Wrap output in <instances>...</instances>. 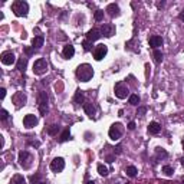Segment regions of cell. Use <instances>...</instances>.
<instances>
[{
	"mask_svg": "<svg viewBox=\"0 0 184 184\" xmlns=\"http://www.w3.org/2000/svg\"><path fill=\"white\" fill-rule=\"evenodd\" d=\"M48 102H49L48 94L46 92H39L38 104H39V112H40V115H46V112H48Z\"/></svg>",
	"mask_w": 184,
	"mask_h": 184,
	"instance_id": "obj_3",
	"label": "cell"
},
{
	"mask_svg": "<svg viewBox=\"0 0 184 184\" xmlns=\"http://www.w3.org/2000/svg\"><path fill=\"white\" fill-rule=\"evenodd\" d=\"M122 124H119V122H117V124H112L111 125V128H109L108 131V135L109 138L112 141H118L121 137H122Z\"/></svg>",
	"mask_w": 184,
	"mask_h": 184,
	"instance_id": "obj_4",
	"label": "cell"
},
{
	"mask_svg": "<svg viewBox=\"0 0 184 184\" xmlns=\"http://www.w3.org/2000/svg\"><path fill=\"white\" fill-rule=\"evenodd\" d=\"M183 148H184V140H183Z\"/></svg>",
	"mask_w": 184,
	"mask_h": 184,
	"instance_id": "obj_46",
	"label": "cell"
},
{
	"mask_svg": "<svg viewBox=\"0 0 184 184\" xmlns=\"http://www.w3.org/2000/svg\"><path fill=\"white\" fill-rule=\"evenodd\" d=\"M83 109L89 118H95V107L92 105L91 102H85L83 104Z\"/></svg>",
	"mask_w": 184,
	"mask_h": 184,
	"instance_id": "obj_19",
	"label": "cell"
},
{
	"mask_svg": "<svg viewBox=\"0 0 184 184\" xmlns=\"http://www.w3.org/2000/svg\"><path fill=\"white\" fill-rule=\"evenodd\" d=\"M10 184H26V180H25L22 174H16V175H13Z\"/></svg>",
	"mask_w": 184,
	"mask_h": 184,
	"instance_id": "obj_22",
	"label": "cell"
},
{
	"mask_svg": "<svg viewBox=\"0 0 184 184\" xmlns=\"http://www.w3.org/2000/svg\"><path fill=\"white\" fill-rule=\"evenodd\" d=\"M105 12H107L111 17L119 16V7H118V5H115V3H111V5L107 6V10Z\"/></svg>",
	"mask_w": 184,
	"mask_h": 184,
	"instance_id": "obj_15",
	"label": "cell"
},
{
	"mask_svg": "<svg viewBox=\"0 0 184 184\" xmlns=\"http://www.w3.org/2000/svg\"><path fill=\"white\" fill-rule=\"evenodd\" d=\"M58 131H59V127L58 125H49L48 127V134L49 135H56L58 134Z\"/></svg>",
	"mask_w": 184,
	"mask_h": 184,
	"instance_id": "obj_27",
	"label": "cell"
},
{
	"mask_svg": "<svg viewBox=\"0 0 184 184\" xmlns=\"http://www.w3.org/2000/svg\"><path fill=\"white\" fill-rule=\"evenodd\" d=\"M128 102L131 104V105H138L140 104V97L137 95V94H132V95H130V98H128Z\"/></svg>",
	"mask_w": 184,
	"mask_h": 184,
	"instance_id": "obj_25",
	"label": "cell"
},
{
	"mask_svg": "<svg viewBox=\"0 0 184 184\" xmlns=\"http://www.w3.org/2000/svg\"><path fill=\"white\" fill-rule=\"evenodd\" d=\"M181 164H183V165H184V158H183V160H181Z\"/></svg>",
	"mask_w": 184,
	"mask_h": 184,
	"instance_id": "obj_45",
	"label": "cell"
},
{
	"mask_svg": "<svg viewBox=\"0 0 184 184\" xmlns=\"http://www.w3.org/2000/svg\"><path fill=\"white\" fill-rule=\"evenodd\" d=\"M87 184H95V183H94V181H88Z\"/></svg>",
	"mask_w": 184,
	"mask_h": 184,
	"instance_id": "obj_44",
	"label": "cell"
},
{
	"mask_svg": "<svg viewBox=\"0 0 184 184\" xmlns=\"http://www.w3.org/2000/svg\"><path fill=\"white\" fill-rule=\"evenodd\" d=\"M73 101H75L76 104H82V102H83V94H82V91H76Z\"/></svg>",
	"mask_w": 184,
	"mask_h": 184,
	"instance_id": "obj_30",
	"label": "cell"
},
{
	"mask_svg": "<svg viewBox=\"0 0 184 184\" xmlns=\"http://www.w3.org/2000/svg\"><path fill=\"white\" fill-rule=\"evenodd\" d=\"M5 97H6V89L2 88V89H0V99H5Z\"/></svg>",
	"mask_w": 184,
	"mask_h": 184,
	"instance_id": "obj_37",
	"label": "cell"
},
{
	"mask_svg": "<svg viewBox=\"0 0 184 184\" xmlns=\"http://www.w3.org/2000/svg\"><path fill=\"white\" fill-rule=\"evenodd\" d=\"M101 33H102L104 36H107V38H111V36L115 35V27L112 26V25H102Z\"/></svg>",
	"mask_w": 184,
	"mask_h": 184,
	"instance_id": "obj_14",
	"label": "cell"
},
{
	"mask_svg": "<svg viewBox=\"0 0 184 184\" xmlns=\"http://www.w3.org/2000/svg\"><path fill=\"white\" fill-rule=\"evenodd\" d=\"M43 42H45L43 36H36V38H33V40H32L33 49H39V48H42V46H43Z\"/></svg>",
	"mask_w": 184,
	"mask_h": 184,
	"instance_id": "obj_20",
	"label": "cell"
},
{
	"mask_svg": "<svg viewBox=\"0 0 184 184\" xmlns=\"http://www.w3.org/2000/svg\"><path fill=\"white\" fill-rule=\"evenodd\" d=\"M161 45H162V38H161V36H151V38H150V46L154 48V50L158 49Z\"/></svg>",
	"mask_w": 184,
	"mask_h": 184,
	"instance_id": "obj_18",
	"label": "cell"
},
{
	"mask_svg": "<svg viewBox=\"0 0 184 184\" xmlns=\"http://www.w3.org/2000/svg\"><path fill=\"white\" fill-rule=\"evenodd\" d=\"M94 17H95L97 22H101V20L104 19V10H97L95 12V15H94Z\"/></svg>",
	"mask_w": 184,
	"mask_h": 184,
	"instance_id": "obj_32",
	"label": "cell"
},
{
	"mask_svg": "<svg viewBox=\"0 0 184 184\" xmlns=\"http://www.w3.org/2000/svg\"><path fill=\"white\" fill-rule=\"evenodd\" d=\"M39 177H40L39 174H35V175H32V177H30V181H32V184H38L39 183Z\"/></svg>",
	"mask_w": 184,
	"mask_h": 184,
	"instance_id": "obj_36",
	"label": "cell"
},
{
	"mask_svg": "<svg viewBox=\"0 0 184 184\" xmlns=\"http://www.w3.org/2000/svg\"><path fill=\"white\" fill-rule=\"evenodd\" d=\"M155 152H157L158 157H161V158H167L168 157L167 151H164V150H162V148H160V147H158V148H155Z\"/></svg>",
	"mask_w": 184,
	"mask_h": 184,
	"instance_id": "obj_31",
	"label": "cell"
},
{
	"mask_svg": "<svg viewBox=\"0 0 184 184\" xmlns=\"http://www.w3.org/2000/svg\"><path fill=\"white\" fill-rule=\"evenodd\" d=\"M147 112V108L145 107H140V108L137 109V115H138V117H142V115L145 114Z\"/></svg>",
	"mask_w": 184,
	"mask_h": 184,
	"instance_id": "obj_34",
	"label": "cell"
},
{
	"mask_svg": "<svg viewBox=\"0 0 184 184\" xmlns=\"http://www.w3.org/2000/svg\"><path fill=\"white\" fill-rule=\"evenodd\" d=\"M32 161H33L32 154H29L27 151L19 152V164H20V167L27 170V168H30V165H32Z\"/></svg>",
	"mask_w": 184,
	"mask_h": 184,
	"instance_id": "obj_5",
	"label": "cell"
},
{
	"mask_svg": "<svg viewBox=\"0 0 184 184\" xmlns=\"http://www.w3.org/2000/svg\"><path fill=\"white\" fill-rule=\"evenodd\" d=\"M26 66H27V58H20V59L17 60V70L25 72L26 70Z\"/></svg>",
	"mask_w": 184,
	"mask_h": 184,
	"instance_id": "obj_21",
	"label": "cell"
},
{
	"mask_svg": "<svg viewBox=\"0 0 184 184\" xmlns=\"http://www.w3.org/2000/svg\"><path fill=\"white\" fill-rule=\"evenodd\" d=\"M162 173L165 174V175H168V177H171L174 174V168L171 167V165H164V167H162Z\"/></svg>",
	"mask_w": 184,
	"mask_h": 184,
	"instance_id": "obj_28",
	"label": "cell"
},
{
	"mask_svg": "<svg viewBox=\"0 0 184 184\" xmlns=\"http://www.w3.org/2000/svg\"><path fill=\"white\" fill-rule=\"evenodd\" d=\"M62 55H63L65 59H70L75 55V48L72 45H66L65 48H63V50H62Z\"/></svg>",
	"mask_w": 184,
	"mask_h": 184,
	"instance_id": "obj_16",
	"label": "cell"
},
{
	"mask_svg": "<svg viewBox=\"0 0 184 184\" xmlns=\"http://www.w3.org/2000/svg\"><path fill=\"white\" fill-rule=\"evenodd\" d=\"M46 70H48V62L45 59H38L35 63H33V73H36V75H43Z\"/></svg>",
	"mask_w": 184,
	"mask_h": 184,
	"instance_id": "obj_7",
	"label": "cell"
},
{
	"mask_svg": "<svg viewBox=\"0 0 184 184\" xmlns=\"http://www.w3.org/2000/svg\"><path fill=\"white\" fill-rule=\"evenodd\" d=\"M0 118H2V121H6V119L9 118V112L6 111V109H2V112H0Z\"/></svg>",
	"mask_w": 184,
	"mask_h": 184,
	"instance_id": "obj_35",
	"label": "cell"
},
{
	"mask_svg": "<svg viewBox=\"0 0 184 184\" xmlns=\"http://www.w3.org/2000/svg\"><path fill=\"white\" fill-rule=\"evenodd\" d=\"M183 184H184V180H183Z\"/></svg>",
	"mask_w": 184,
	"mask_h": 184,
	"instance_id": "obj_47",
	"label": "cell"
},
{
	"mask_svg": "<svg viewBox=\"0 0 184 184\" xmlns=\"http://www.w3.org/2000/svg\"><path fill=\"white\" fill-rule=\"evenodd\" d=\"M12 10L15 12V15L19 17H25L27 16V12H29V5L23 0H17L12 5Z\"/></svg>",
	"mask_w": 184,
	"mask_h": 184,
	"instance_id": "obj_2",
	"label": "cell"
},
{
	"mask_svg": "<svg viewBox=\"0 0 184 184\" xmlns=\"http://www.w3.org/2000/svg\"><path fill=\"white\" fill-rule=\"evenodd\" d=\"M179 19H180V20H183V22H184V10H183V12H180Z\"/></svg>",
	"mask_w": 184,
	"mask_h": 184,
	"instance_id": "obj_40",
	"label": "cell"
},
{
	"mask_svg": "<svg viewBox=\"0 0 184 184\" xmlns=\"http://www.w3.org/2000/svg\"><path fill=\"white\" fill-rule=\"evenodd\" d=\"M98 173H99V175H102V177H107L108 175V168L105 167L104 164H98Z\"/></svg>",
	"mask_w": 184,
	"mask_h": 184,
	"instance_id": "obj_26",
	"label": "cell"
},
{
	"mask_svg": "<svg viewBox=\"0 0 184 184\" xmlns=\"http://www.w3.org/2000/svg\"><path fill=\"white\" fill-rule=\"evenodd\" d=\"M0 59H2V63H3V65H13V63L16 62L15 53H13V52H10V50H7V52H3Z\"/></svg>",
	"mask_w": 184,
	"mask_h": 184,
	"instance_id": "obj_10",
	"label": "cell"
},
{
	"mask_svg": "<svg viewBox=\"0 0 184 184\" xmlns=\"http://www.w3.org/2000/svg\"><path fill=\"white\" fill-rule=\"evenodd\" d=\"M69 138H70V131H69V128H65V130H63V132L60 134L59 141H60V142H65V141H68Z\"/></svg>",
	"mask_w": 184,
	"mask_h": 184,
	"instance_id": "obj_24",
	"label": "cell"
},
{
	"mask_svg": "<svg viewBox=\"0 0 184 184\" xmlns=\"http://www.w3.org/2000/svg\"><path fill=\"white\" fill-rule=\"evenodd\" d=\"M107 160H108V162H112V161H114V157H112V155H109V157H107Z\"/></svg>",
	"mask_w": 184,
	"mask_h": 184,
	"instance_id": "obj_41",
	"label": "cell"
},
{
	"mask_svg": "<svg viewBox=\"0 0 184 184\" xmlns=\"http://www.w3.org/2000/svg\"><path fill=\"white\" fill-rule=\"evenodd\" d=\"M128 130H135V122L134 121H131L130 124H128Z\"/></svg>",
	"mask_w": 184,
	"mask_h": 184,
	"instance_id": "obj_38",
	"label": "cell"
},
{
	"mask_svg": "<svg viewBox=\"0 0 184 184\" xmlns=\"http://www.w3.org/2000/svg\"><path fill=\"white\" fill-rule=\"evenodd\" d=\"M36 124H38V118H36V115L27 114L26 117L23 118V125H25L26 128H33Z\"/></svg>",
	"mask_w": 184,
	"mask_h": 184,
	"instance_id": "obj_11",
	"label": "cell"
},
{
	"mask_svg": "<svg viewBox=\"0 0 184 184\" xmlns=\"http://www.w3.org/2000/svg\"><path fill=\"white\" fill-rule=\"evenodd\" d=\"M38 184H46V183H45V181H39Z\"/></svg>",
	"mask_w": 184,
	"mask_h": 184,
	"instance_id": "obj_43",
	"label": "cell"
},
{
	"mask_svg": "<svg viewBox=\"0 0 184 184\" xmlns=\"http://www.w3.org/2000/svg\"><path fill=\"white\" fill-rule=\"evenodd\" d=\"M125 173H127L128 177H135L137 173H138V170H137V167H134V165H128V167L125 168Z\"/></svg>",
	"mask_w": 184,
	"mask_h": 184,
	"instance_id": "obj_23",
	"label": "cell"
},
{
	"mask_svg": "<svg viewBox=\"0 0 184 184\" xmlns=\"http://www.w3.org/2000/svg\"><path fill=\"white\" fill-rule=\"evenodd\" d=\"M154 60H155V63H161L162 62V53L158 50V49L154 50Z\"/></svg>",
	"mask_w": 184,
	"mask_h": 184,
	"instance_id": "obj_29",
	"label": "cell"
},
{
	"mask_svg": "<svg viewBox=\"0 0 184 184\" xmlns=\"http://www.w3.org/2000/svg\"><path fill=\"white\" fill-rule=\"evenodd\" d=\"M63 168H65V160L62 157L53 158V161L50 162V170L53 173H60V171H63Z\"/></svg>",
	"mask_w": 184,
	"mask_h": 184,
	"instance_id": "obj_8",
	"label": "cell"
},
{
	"mask_svg": "<svg viewBox=\"0 0 184 184\" xmlns=\"http://www.w3.org/2000/svg\"><path fill=\"white\" fill-rule=\"evenodd\" d=\"M101 36H102V33H101L99 29H91V30L87 33V40H89V42H95V40H98Z\"/></svg>",
	"mask_w": 184,
	"mask_h": 184,
	"instance_id": "obj_13",
	"label": "cell"
},
{
	"mask_svg": "<svg viewBox=\"0 0 184 184\" xmlns=\"http://www.w3.org/2000/svg\"><path fill=\"white\" fill-rule=\"evenodd\" d=\"M122 152V150H121V147H117V154H121Z\"/></svg>",
	"mask_w": 184,
	"mask_h": 184,
	"instance_id": "obj_42",
	"label": "cell"
},
{
	"mask_svg": "<svg viewBox=\"0 0 184 184\" xmlns=\"http://www.w3.org/2000/svg\"><path fill=\"white\" fill-rule=\"evenodd\" d=\"M76 76L81 82H88L94 76V69L89 63H82L76 68Z\"/></svg>",
	"mask_w": 184,
	"mask_h": 184,
	"instance_id": "obj_1",
	"label": "cell"
},
{
	"mask_svg": "<svg viewBox=\"0 0 184 184\" xmlns=\"http://www.w3.org/2000/svg\"><path fill=\"white\" fill-rule=\"evenodd\" d=\"M82 46H83V49H85L87 52L92 50V42H89V40H83V43H82Z\"/></svg>",
	"mask_w": 184,
	"mask_h": 184,
	"instance_id": "obj_33",
	"label": "cell"
},
{
	"mask_svg": "<svg viewBox=\"0 0 184 184\" xmlns=\"http://www.w3.org/2000/svg\"><path fill=\"white\" fill-rule=\"evenodd\" d=\"M13 104L16 105L17 108H20L22 105L26 104V95H25L23 92H17L16 95L13 97Z\"/></svg>",
	"mask_w": 184,
	"mask_h": 184,
	"instance_id": "obj_12",
	"label": "cell"
},
{
	"mask_svg": "<svg viewBox=\"0 0 184 184\" xmlns=\"http://www.w3.org/2000/svg\"><path fill=\"white\" fill-rule=\"evenodd\" d=\"M130 95V91H128V87L125 82H118L115 85V97L119 98V99H125V98Z\"/></svg>",
	"mask_w": 184,
	"mask_h": 184,
	"instance_id": "obj_6",
	"label": "cell"
},
{
	"mask_svg": "<svg viewBox=\"0 0 184 184\" xmlns=\"http://www.w3.org/2000/svg\"><path fill=\"white\" fill-rule=\"evenodd\" d=\"M160 131H161V125L158 124V122L152 121V122H150V124H148V132H150V134H152V135H157Z\"/></svg>",
	"mask_w": 184,
	"mask_h": 184,
	"instance_id": "obj_17",
	"label": "cell"
},
{
	"mask_svg": "<svg viewBox=\"0 0 184 184\" xmlns=\"http://www.w3.org/2000/svg\"><path fill=\"white\" fill-rule=\"evenodd\" d=\"M25 52H26L27 56H30V55L33 53V49H30V48H25Z\"/></svg>",
	"mask_w": 184,
	"mask_h": 184,
	"instance_id": "obj_39",
	"label": "cell"
},
{
	"mask_svg": "<svg viewBox=\"0 0 184 184\" xmlns=\"http://www.w3.org/2000/svg\"><path fill=\"white\" fill-rule=\"evenodd\" d=\"M107 53H108V48L105 45H98L94 50V58H95V60H102L107 56Z\"/></svg>",
	"mask_w": 184,
	"mask_h": 184,
	"instance_id": "obj_9",
	"label": "cell"
}]
</instances>
